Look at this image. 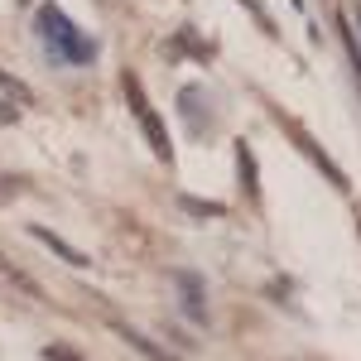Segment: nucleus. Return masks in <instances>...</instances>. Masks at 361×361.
Returning a JSON list of instances; mask_svg holds the SVG:
<instances>
[{
    "mask_svg": "<svg viewBox=\"0 0 361 361\" xmlns=\"http://www.w3.org/2000/svg\"><path fill=\"white\" fill-rule=\"evenodd\" d=\"M39 39H44V49L58 58V63H68V68H82V63H92V54H97V44L87 39V34H78V25L58 10V5H39Z\"/></svg>",
    "mask_w": 361,
    "mask_h": 361,
    "instance_id": "f257e3e1",
    "label": "nucleus"
},
{
    "mask_svg": "<svg viewBox=\"0 0 361 361\" xmlns=\"http://www.w3.org/2000/svg\"><path fill=\"white\" fill-rule=\"evenodd\" d=\"M126 102H130V111L140 116V126H145V135H149V145H154V154H159V159H169L164 126L154 121V111H149V102H145V87H140L135 78H126Z\"/></svg>",
    "mask_w": 361,
    "mask_h": 361,
    "instance_id": "f03ea898",
    "label": "nucleus"
},
{
    "mask_svg": "<svg viewBox=\"0 0 361 361\" xmlns=\"http://www.w3.org/2000/svg\"><path fill=\"white\" fill-rule=\"evenodd\" d=\"M34 236H39V241H49V246L58 250V255H63V260H73V265H87V255L82 250H73V246H63V241H58L54 231H44V226H34Z\"/></svg>",
    "mask_w": 361,
    "mask_h": 361,
    "instance_id": "7ed1b4c3",
    "label": "nucleus"
},
{
    "mask_svg": "<svg viewBox=\"0 0 361 361\" xmlns=\"http://www.w3.org/2000/svg\"><path fill=\"white\" fill-rule=\"evenodd\" d=\"M357 29H361V5H357Z\"/></svg>",
    "mask_w": 361,
    "mask_h": 361,
    "instance_id": "20e7f679",
    "label": "nucleus"
}]
</instances>
